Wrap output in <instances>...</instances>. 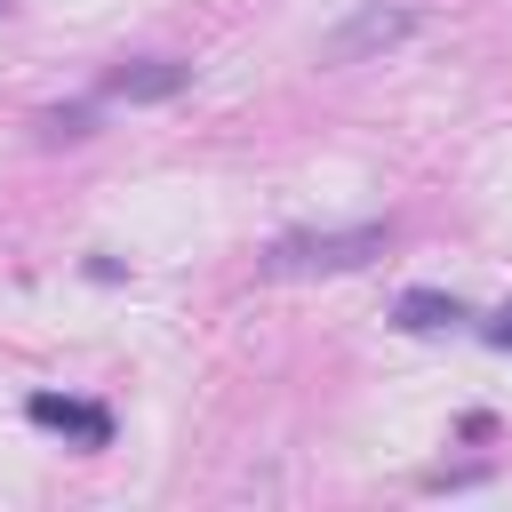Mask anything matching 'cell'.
<instances>
[{
    "instance_id": "obj_5",
    "label": "cell",
    "mask_w": 512,
    "mask_h": 512,
    "mask_svg": "<svg viewBox=\"0 0 512 512\" xmlns=\"http://www.w3.org/2000/svg\"><path fill=\"white\" fill-rule=\"evenodd\" d=\"M392 328H408V336H440V328H464V304H456L448 288H400Z\"/></svg>"
},
{
    "instance_id": "obj_3",
    "label": "cell",
    "mask_w": 512,
    "mask_h": 512,
    "mask_svg": "<svg viewBox=\"0 0 512 512\" xmlns=\"http://www.w3.org/2000/svg\"><path fill=\"white\" fill-rule=\"evenodd\" d=\"M192 88V64L184 56H136V64H112L104 72V96L112 104H168Z\"/></svg>"
},
{
    "instance_id": "obj_7",
    "label": "cell",
    "mask_w": 512,
    "mask_h": 512,
    "mask_svg": "<svg viewBox=\"0 0 512 512\" xmlns=\"http://www.w3.org/2000/svg\"><path fill=\"white\" fill-rule=\"evenodd\" d=\"M480 336H488V344H496V352H512V304H504V312H496V320H488V328H480Z\"/></svg>"
},
{
    "instance_id": "obj_1",
    "label": "cell",
    "mask_w": 512,
    "mask_h": 512,
    "mask_svg": "<svg viewBox=\"0 0 512 512\" xmlns=\"http://www.w3.org/2000/svg\"><path fill=\"white\" fill-rule=\"evenodd\" d=\"M384 248H392V216L344 224V232H288V240H272V248L256 256V272H272V280H328V272L376 264Z\"/></svg>"
},
{
    "instance_id": "obj_6",
    "label": "cell",
    "mask_w": 512,
    "mask_h": 512,
    "mask_svg": "<svg viewBox=\"0 0 512 512\" xmlns=\"http://www.w3.org/2000/svg\"><path fill=\"white\" fill-rule=\"evenodd\" d=\"M32 128H40V144H80V136H96V112L88 104H48Z\"/></svg>"
},
{
    "instance_id": "obj_2",
    "label": "cell",
    "mask_w": 512,
    "mask_h": 512,
    "mask_svg": "<svg viewBox=\"0 0 512 512\" xmlns=\"http://www.w3.org/2000/svg\"><path fill=\"white\" fill-rule=\"evenodd\" d=\"M416 24H424V8H416V0H368V8H352V16L320 40V64H328V72L368 64V56L400 48V40H416Z\"/></svg>"
},
{
    "instance_id": "obj_8",
    "label": "cell",
    "mask_w": 512,
    "mask_h": 512,
    "mask_svg": "<svg viewBox=\"0 0 512 512\" xmlns=\"http://www.w3.org/2000/svg\"><path fill=\"white\" fill-rule=\"evenodd\" d=\"M0 8H8V0H0Z\"/></svg>"
},
{
    "instance_id": "obj_4",
    "label": "cell",
    "mask_w": 512,
    "mask_h": 512,
    "mask_svg": "<svg viewBox=\"0 0 512 512\" xmlns=\"http://www.w3.org/2000/svg\"><path fill=\"white\" fill-rule=\"evenodd\" d=\"M24 416H32L40 432H64V440H80V448H112V408H104V400L32 392V400H24Z\"/></svg>"
}]
</instances>
